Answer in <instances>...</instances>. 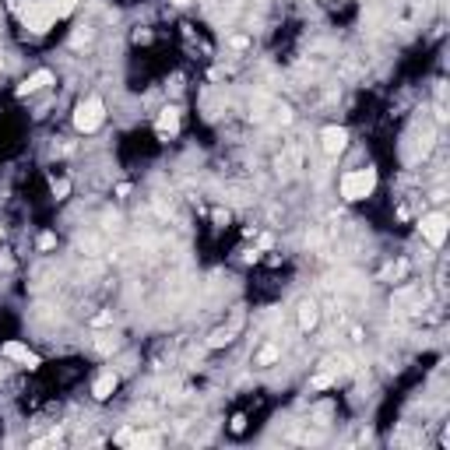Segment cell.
Segmentation results:
<instances>
[{
	"label": "cell",
	"mask_w": 450,
	"mask_h": 450,
	"mask_svg": "<svg viewBox=\"0 0 450 450\" xmlns=\"http://www.w3.org/2000/svg\"><path fill=\"white\" fill-rule=\"evenodd\" d=\"M419 229H422V240L429 247H444L447 243V232H450V218L444 211H429V215H422Z\"/></svg>",
	"instance_id": "4"
},
{
	"label": "cell",
	"mask_w": 450,
	"mask_h": 450,
	"mask_svg": "<svg viewBox=\"0 0 450 450\" xmlns=\"http://www.w3.org/2000/svg\"><path fill=\"white\" fill-rule=\"evenodd\" d=\"M232 334H236V327H218V331L208 338V349H222V345H229Z\"/></svg>",
	"instance_id": "13"
},
{
	"label": "cell",
	"mask_w": 450,
	"mask_h": 450,
	"mask_svg": "<svg viewBox=\"0 0 450 450\" xmlns=\"http://www.w3.org/2000/svg\"><path fill=\"white\" fill-rule=\"evenodd\" d=\"M320 148H324L327 159H338L349 148V130L345 127H324L320 130Z\"/></svg>",
	"instance_id": "5"
},
{
	"label": "cell",
	"mask_w": 450,
	"mask_h": 450,
	"mask_svg": "<svg viewBox=\"0 0 450 450\" xmlns=\"http://www.w3.org/2000/svg\"><path fill=\"white\" fill-rule=\"evenodd\" d=\"M95 349H99V352H116V349H120V342H116L113 334H106L102 342H95Z\"/></svg>",
	"instance_id": "14"
},
{
	"label": "cell",
	"mask_w": 450,
	"mask_h": 450,
	"mask_svg": "<svg viewBox=\"0 0 450 450\" xmlns=\"http://www.w3.org/2000/svg\"><path fill=\"white\" fill-rule=\"evenodd\" d=\"M173 4H180V7H183V4H193V0H173Z\"/></svg>",
	"instance_id": "18"
},
{
	"label": "cell",
	"mask_w": 450,
	"mask_h": 450,
	"mask_svg": "<svg viewBox=\"0 0 450 450\" xmlns=\"http://www.w3.org/2000/svg\"><path fill=\"white\" fill-rule=\"evenodd\" d=\"M4 359H11V362H18V366H28V369H39L43 366V359L28 349V345H21V342H4Z\"/></svg>",
	"instance_id": "6"
},
{
	"label": "cell",
	"mask_w": 450,
	"mask_h": 450,
	"mask_svg": "<svg viewBox=\"0 0 450 450\" xmlns=\"http://www.w3.org/2000/svg\"><path fill=\"white\" fill-rule=\"evenodd\" d=\"M78 7V0H11V11L21 18L28 32H46L60 18H67Z\"/></svg>",
	"instance_id": "1"
},
{
	"label": "cell",
	"mask_w": 450,
	"mask_h": 450,
	"mask_svg": "<svg viewBox=\"0 0 450 450\" xmlns=\"http://www.w3.org/2000/svg\"><path fill=\"white\" fill-rule=\"evenodd\" d=\"M106 123V102L99 95H89L74 106V130L78 134H95Z\"/></svg>",
	"instance_id": "2"
},
{
	"label": "cell",
	"mask_w": 450,
	"mask_h": 450,
	"mask_svg": "<svg viewBox=\"0 0 450 450\" xmlns=\"http://www.w3.org/2000/svg\"><path fill=\"white\" fill-rule=\"evenodd\" d=\"M373 190H376V169H369V166L366 169H352V173L342 176V197L352 201V204L366 201Z\"/></svg>",
	"instance_id": "3"
},
{
	"label": "cell",
	"mask_w": 450,
	"mask_h": 450,
	"mask_svg": "<svg viewBox=\"0 0 450 450\" xmlns=\"http://www.w3.org/2000/svg\"><path fill=\"white\" fill-rule=\"evenodd\" d=\"M159 433H137V429H123L120 437H116V444H123V447H159Z\"/></svg>",
	"instance_id": "8"
},
{
	"label": "cell",
	"mask_w": 450,
	"mask_h": 450,
	"mask_svg": "<svg viewBox=\"0 0 450 450\" xmlns=\"http://www.w3.org/2000/svg\"><path fill=\"white\" fill-rule=\"evenodd\" d=\"M116 387H120V376H116V373H102V376L91 383V394H95V401H106V398H113Z\"/></svg>",
	"instance_id": "11"
},
{
	"label": "cell",
	"mask_w": 450,
	"mask_h": 450,
	"mask_svg": "<svg viewBox=\"0 0 450 450\" xmlns=\"http://www.w3.org/2000/svg\"><path fill=\"white\" fill-rule=\"evenodd\" d=\"M53 247H57V236L53 232H43L39 236V250H53Z\"/></svg>",
	"instance_id": "16"
},
{
	"label": "cell",
	"mask_w": 450,
	"mask_h": 450,
	"mask_svg": "<svg viewBox=\"0 0 450 450\" xmlns=\"http://www.w3.org/2000/svg\"><path fill=\"white\" fill-rule=\"evenodd\" d=\"M0 236H4V229H0Z\"/></svg>",
	"instance_id": "19"
},
{
	"label": "cell",
	"mask_w": 450,
	"mask_h": 450,
	"mask_svg": "<svg viewBox=\"0 0 450 450\" xmlns=\"http://www.w3.org/2000/svg\"><path fill=\"white\" fill-rule=\"evenodd\" d=\"M155 134H159V141H169V137L180 134V109H176V106H166V109L159 113V120H155Z\"/></svg>",
	"instance_id": "7"
},
{
	"label": "cell",
	"mask_w": 450,
	"mask_h": 450,
	"mask_svg": "<svg viewBox=\"0 0 450 450\" xmlns=\"http://www.w3.org/2000/svg\"><path fill=\"white\" fill-rule=\"evenodd\" d=\"M67 193H71V183H67V180H53V197H57V201H64Z\"/></svg>",
	"instance_id": "15"
},
{
	"label": "cell",
	"mask_w": 450,
	"mask_h": 450,
	"mask_svg": "<svg viewBox=\"0 0 450 450\" xmlns=\"http://www.w3.org/2000/svg\"><path fill=\"white\" fill-rule=\"evenodd\" d=\"M281 359V345H274V342H268L257 356H254V366H274V362Z\"/></svg>",
	"instance_id": "12"
},
{
	"label": "cell",
	"mask_w": 450,
	"mask_h": 450,
	"mask_svg": "<svg viewBox=\"0 0 450 450\" xmlns=\"http://www.w3.org/2000/svg\"><path fill=\"white\" fill-rule=\"evenodd\" d=\"M91 39V32L85 28V32H74V46H81V43H89Z\"/></svg>",
	"instance_id": "17"
},
{
	"label": "cell",
	"mask_w": 450,
	"mask_h": 450,
	"mask_svg": "<svg viewBox=\"0 0 450 450\" xmlns=\"http://www.w3.org/2000/svg\"><path fill=\"white\" fill-rule=\"evenodd\" d=\"M296 317H299V331H313L320 324V306L313 299H303L299 310H296Z\"/></svg>",
	"instance_id": "9"
},
{
	"label": "cell",
	"mask_w": 450,
	"mask_h": 450,
	"mask_svg": "<svg viewBox=\"0 0 450 450\" xmlns=\"http://www.w3.org/2000/svg\"><path fill=\"white\" fill-rule=\"evenodd\" d=\"M53 85V71H35L32 78H25L21 85H18V95H35V91H43V89H50Z\"/></svg>",
	"instance_id": "10"
}]
</instances>
